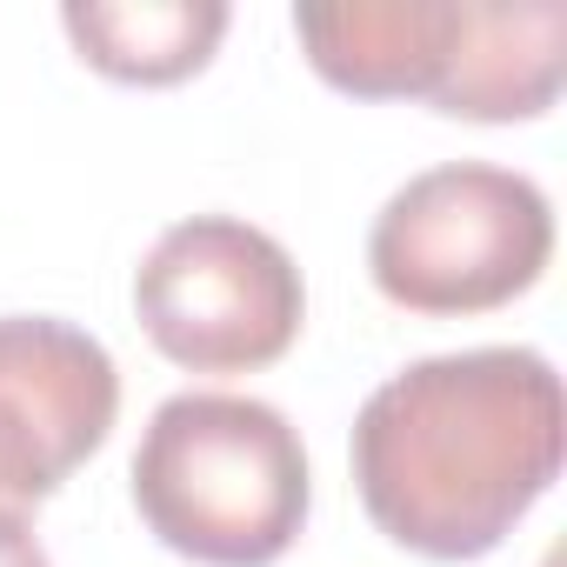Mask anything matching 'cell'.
<instances>
[{"instance_id":"cell-1","label":"cell","mask_w":567,"mask_h":567,"mask_svg":"<svg viewBox=\"0 0 567 567\" xmlns=\"http://www.w3.org/2000/svg\"><path fill=\"white\" fill-rule=\"evenodd\" d=\"M560 374L534 348H467L388 374L354 421L368 520L427 560H481L554 487Z\"/></svg>"},{"instance_id":"cell-2","label":"cell","mask_w":567,"mask_h":567,"mask_svg":"<svg viewBox=\"0 0 567 567\" xmlns=\"http://www.w3.org/2000/svg\"><path fill=\"white\" fill-rule=\"evenodd\" d=\"M308 447L254 394H174L134 447V507L200 567H274L308 527Z\"/></svg>"},{"instance_id":"cell-3","label":"cell","mask_w":567,"mask_h":567,"mask_svg":"<svg viewBox=\"0 0 567 567\" xmlns=\"http://www.w3.org/2000/svg\"><path fill=\"white\" fill-rule=\"evenodd\" d=\"M554 254L540 181L487 161H447L388 194L368 234L374 288L408 315H487L527 295Z\"/></svg>"},{"instance_id":"cell-4","label":"cell","mask_w":567,"mask_h":567,"mask_svg":"<svg viewBox=\"0 0 567 567\" xmlns=\"http://www.w3.org/2000/svg\"><path fill=\"white\" fill-rule=\"evenodd\" d=\"M134 315L174 368L247 374L295 348L308 288L274 234L234 214H194L147 247L134 274Z\"/></svg>"},{"instance_id":"cell-5","label":"cell","mask_w":567,"mask_h":567,"mask_svg":"<svg viewBox=\"0 0 567 567\" xmlns=\"http://www.w3.org/2000/svg\"><path fill=\"white\" fill-rule=\"evenodd\" d=\"M114 354L48 315L0 321V520H28L114 427Z\"/></svg>"},{"instance_id":"cell-6","label":"cell","mask_w":567,"mask_h":567,"mask_svg":"<svg viewBox=\"0 0 567 567\" xmlns=\"http://www.w3.org/2000/svg\"><path fill=\"white\" fill-rule=\"evenodd\" d=\"M567 68V8L560 0H454V41L434 87V107L454 121H534L554 107Z\"/></svg>"},{"instance_id":"cell-7","label":"cell","mask_w":567,"mask_h":567,"mask_svg":"<svg viewBox=\"0 0 567 567\" xmlns=\"http://www.w3.org/2000/svg\"><path fill=\"white\" fill-rule=\"evenodd\" d=\"M295 34L315 74L361 101H434L454 0H341V8H295Z\"/></svg>"},{"instance_id":"cell-8","label":"cell","mask_w":567,"mask_h":567,"mask_svg":"<svg viewBox=\"0 0 567 567\" xmlns=\"http://www.w3.org/2000/svg\"><path fill=\"white\" fill-rule=\"evenodd\" d=\"M61 28L74 34L81 61L107 81L167 87L214 61L227 8L220 0H68Z\"/></svg>"},{"instance_id":"cell-9","label":"cell","mask_w":567,"mask_h":567,"mask_svg":"<svg viewBox=\"0 0 567 567\" xmlns=\"http://www.w3.org/2000/svg\"><path fill=\"white\" fill-rule=\"evenodd\" d=\"M0 567H54L28 520H0Z\"/></svg>"}]
</instances>
